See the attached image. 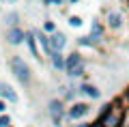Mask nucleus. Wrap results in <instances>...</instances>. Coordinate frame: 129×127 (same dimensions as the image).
<instances>
[{
  "label": "nucleus",
  "instance_id": "obj_9",
  "mask_svg": "<svg viewBox=\"0 0 129 127\" xmlns=\"http://www.w3.org/2000/svg\"><path fill=\"white\" fill-rule=\"evenodd\" d=\"M78 93L84 95V97H88V99H99V97H101V91H99L95 84H88V82H82V84H80Z\"/></svg>",
  "mask_w": 129,
  "mask_h": 127
},
{
  "label": "nucleus",
  "instance_id": "obj_12",
  "mask_svg": "<svg viewBox=\"0 0 129 127\" xmlns=\"http://www.w3.org/2000/svg\"><path fill=\"white\" fill-rule=\"evenodd\" d=\"M50 63L56 71H64V65H67V56L62 52H52L50 54Z\"/></svg>",
  "mask_w": 129,
  "mask_h": 127
},
{
  "label": "nucleus",
  "instance_id": "obj_5",
  "mask_svg": "<svg viewBox=\"0 0 129 127\" xmlns=\"http://www.w3.org/2000/svg\"><path fill=\"white\" fill-rule=\"evenodd\" d=\"M125 24V17L120 11H108L106 13V26L110 28V30H120Z\"/></svg>",
  "mask_w": 129,
  "mask_h": 127
},
{
  "label": "nucleus",
  "instance_id": "obj_15",
  "mask_svg": "<svg viewBox=\"0 0 129 127\" xmlns=\"http://www.w3.org/2000/svg\"><path fill=\"white\" fill-rule=\"evenodd\" d=\"M60 91H62V97H64L67 101L75 99V95H78V88H71V86H62Z\"/></svg>",
  "mask_w": 129,
  "mask_h": 127
},
{
  "label": "nucleus",
  "instance_id": "obj_11",
  "mask_svg": "<svg viewBox=\"0 0 129 127\" xmlns=\"http://www.w3.org/2000/svg\"><path fill=\"white\" fill-rule=\"evenodd\" d=\"M0 99H7L9 104H17L19 97H17V93L11 88V84H7V82H0Z\"/></svg>",
  "mask_w": 129,
  "mask_h": 127
},
{
  "label": "nucleus",
  "instance_id": "obj_16",
  "mask_svg": "<svg viewBox=\"0 0 129 127\" xmlns=\"http://www.w3.org/2000/svg\"><path fill=\"white\" fill-rule=\"evenodd\" d=\"M78 45L80 47H97V43L90 39V35H88V37H80V39H78Z\"/></svg>",
  "mask_w": 129,
  "mask_h": 127
},
{
  "label": "nucleus",
  "instance_id": "obj_22",
  "mask_svg": "<svg viewBox=\"0 0 129 127\" xmlns=\"http://www.w3.org/2000/svg\"><path fill=\"white\" fill-rule=\"evenodd\" d=\"M7 112V104H5V99H0V114H5Z\"/></svg>",
  "mask_w": 129,
  "mask_h": 127
},
{
  "label": "nucleus",
  "instance_id": "obj_21",
  "mask_svg": "<svg viewBox=\"0 0 129 127\" xmlns=\"http://www.w3.org/2000/svg\"><path fill=\"white\" fill-rule=\"evenodd\" d=\"M64 0H43V5H47V7H60Z\"/></svg>",
  "mask_w": 129,
  "mask_h": 127
},
{
  "label": "nucleus",
  "instance_id": "obj_19",
  "mask_svg": "<svg viewBox=\"0 0 129 127\" xmlns=\"http://www.w3.org/2000/svg\"><path fill=\"white\" fill-rule=\"evenodd\" d=\"M69 26H71V28H80V26H82V17L71 15V17H69Z\"/></svg>",
  "mask_w": 129,
  "mask_h": 127
},
{
  "label": "nucleus",
  "instance_id": "obj_8",
  "mask_svg": "<svg viewBox=\"0 0 129 127\" xmlns=\"http://www.w3.org/2000/svg\"><path fill=\"white\" fill-rule=\"evenodd\" d=\"M26 41V32L22 30V28H9L7 30V43H11V45H19V43H24Z\"/></svg>",
  "mask_w": 129,
  "mask_h": 127
},
{
  "label": "nucleus",
  "instance_id": "obj_23",
  "mask_svg": "<svg viewBox=\"0 0 129 127\" xmlns=\"http://www.w3.org/2000/svg\"><path fill=\"white\" fill-rule=\"evenodd\" d=\"M123 127H129V110H127V114H125V121H123Z\"/></svg>",
  "mask_w": 129,
  "mask_h": 127
},
{
  "label": "nucleus",
  "instance_id": "obj_2",
  "mask_svg": "<svg viewBox=\"0 0 129 127\" xmlns=\"http://www.w3.org/2000/svg\"><path fill=\"white\" fill-rule=\"evenodd\" d=\"M11 71H13V75L17 78L22 84H30L32 73H30V67L24 63V58H19V56H13V58H11Z\"/></svg>",
  "mask_w": 129,
  "mask_h": 127
},
{
  "label": "nucleus",
  "instance_id": "obj_17",
  "mask_svg": "<svg viewBox=\"0 0 129 127\" xmlns=\"http://www.w3.org/2000/svg\"><path fill=\"white\" fill-rule=\"evenodd\" d=\"M43 32H45V35H54L56 32V24L52 22V19H45V22H43Z\"/></svg>",
  "mask_w": 129,
  "mask_h": 127
},
{
  "label": "nucleus",
  "instance_id": "obj_20",
  "mask_svg": "<svg viewBox=\"0 0 129 127\" xmlns=\"http://www.w3.org/2000/svg\"><path fill=\"white\" fill-rule=\"evenodd\" d=\"M0 127H11V118H9V114H0Z\"/></svg>",
  "mask_w": 129,
  "mask_h": 127
},
{
  "label": "nucleus",
  "instance_id": "obj_27",
  "mask_svg": "<svg viewBox=\"0 0 129 127\" xmlns=\"http://www.w3.org/2000/svg\"><path fill=\"white\" fill-rule=\"evenodd\" d=\"M67 2H71V5H75V2H78V0H67Z\"/></svg>",
  "mask_w": 129,
  "mask_h": 127
},
{
  "label": "nucleus",
  "instance_id": "obj_10",
  "mask_svg": "<svg viewBox=\"0 0 129 127\" xmlns=\"http://www.w3.org/2000/svg\"><path fill=\"white\" fill-rule=\"evenodd\" d=\"M50 45H52V52H62L67 45V37L60 30H56L54 35H50Z\"/></svg>",
  "mask_w": 129,
  "mask_h": 127
},
{
  "label": "nucleus",
  "instance_id": "obj_13",
  "mask_svg": "<svg viewBox=\"0 0 129 127\" xmlns=\"http://www.w3.org/2000/svg\"><path fill=\"white\" fill-rule=\"evenodd\" d=\"M26 45H28V50H30L32 58L41 60V54H39V50H37V37H35V30L26 32Z\"/></svg>",
  "mask_w": 129,
  "mask_h": 127
},
{
  "label": "nucleus",
  "instance_id": "obj_1",
  "mask_svg": "<svg viewBox=\"0 0 129 127\" xmlns=\"http://www.w3.org/2000/svg\"><path fill=\"white\" fill-rule=\"evenodd\" d=\"M129 108H125L123 99H114L112 101V108L108 114H103L101 118H97V123L101 127H123V121H125V114H127Z\"/></svg>",
  "mask_w": 129,
  "mask_h": 127
},
{
  "label": "nucleus",
  "instance_id": "obj_28",
  "mask_svg": "<svg viewBox=\"0 0 129 127\" xmlns=\"http://www.w3.org/2000/svg\"><path fill=\"white\" fill-rule=\"evenodd\" d=\"M127 97H129V91H127Z\"/></svg>",
  "mask_w": 129,
  "mask_h": 127
},
{
  "label": "nucleus",
  "instance_id": "obj_3",
  "mask_svg": "<svg viewBox=\"0 0 129 127\" xmlns=\"http://www.w3.org/2000/svg\"><path fill=\"white\" fill-rule=\"evenodd\" d=\"M47 114H50L54 127H60V125H62V118H67L64 101L62 99H50V104H47Z\"/></svg>",
  "mask_w": 129,
  "mask_h": 127
},
{
  "label": "nucleus",
  "instance_id": "obj_29",
  "mask_svg": "<svg viewBox=\"0 0 129 127\" xmlns=\"http://www.w3.org/2000/svg\"><path fill=\"white\" fill-rule=\"evenodd\" d=\"M11 127H13V125H11Z\"/></svg>",
  "mask_w": 129,
  "mask_h": 127
},
{
  "label": "nucleus",
  "instance_id": "obj_4",
  "mask_svg": "<svg viewBox=\"0 0 129 127\" xmlns=\"http://www.w3.org/2000/svg\"><path fill=\"white\" fill-rule=\"evenodd\" d=\"M88 112H90V106H88L86 101H75V104H71V108L67 110V118H69V121H82Z\"/></svg>",
  "mask_w": 129,
  "mask_h": 127
},
{
  "label": "nucleus",
  "instance_id": "obj_30",
  "mask_svg": "<svg viewBox=\"0 0 129 127\" xmlns=\"http://www.w3.org/2000/svg\"><path fill=\"white\" fill-rule=\"evenodd\" d=\"M127 24H129V22H127Z\"/></svg>",
  "mask_w": 129,
  "mask_h": 127
},
{
  "label": "nucleus",
  "instance_id": "obj_14",
  "mask_svg": "<svg viewBox=\"0 0 129 127\" xmlns=\"http://www.w3.org/2000/svg\"><path fill=\"white\" fill-rule=\"evenodd\" d=\"M35 37H37V41L41 43L43 52H45V54L50 56V54H52V45H50V35H45L43 30H35Z\"/></svg>",
  "mask_w": 129,
  "mask_h": 127
},
{
  "label": "nucleus",
  "instance_id": "obj_25",
  "mask_svg": "<svg viewBox=\"0 0 129 127\" xmlns=\"http://www.w3.org/2000/svg\"><path fill=\"white\" fill-rule=\"evenodd\" d=\"M73 127H90V123H78V125H73Z\"/></svg>",
  "mask_w": 129,
  "mask_h": 127
},
{
  "label": "nucleus",
  "instance_id": "obj_26",
  "mask_svg": "<svg viewBox=\"0 0 129 127\" xmlns=\"http://www.w3.org/2000/svg\"><path fill=\"white\" fill-rule=\"evenodd\" d=\"M90 127H101V125H99V123L95 121V123H90Z\"/></svg>",
  "mask_w": 129,
  "mask_h": 127
},
{
  "label": "nucleus",
  "instance_id": "obj_6",
  "mask_svg": "<svg viewBox=\"0 0 129 127\" xmlns=\"http://www.w3.org/2000/svg\"><path fill=\"white\" fill-rule=\"evenodd\" d=\"M82 65H86V60H84V56L80 54V52H71V54L67 56V65H64V73H71L73 69L82 67Z\"/></svg>",
  "mask_w": 129,
  "mask_h": 127
},
{
  "label": "nucleus",
  "instance_id": "obj_24",
  "mask_svg": "<svg viewBox=\"0 0 129 127\" xmlns=\"http://www.w3.org/2000/svg\"><path fill=\"white\" fill-rule=\"evenodd\" d=\"M0 2H2V5H15L17 0H0Z\"/></svg>",
  "mask_w": 129,
  "mask_h": 127
},
{
  "label": "nucleus",
  "instance_id": "obj_18",
  "mask_svg": "<svg viewBox=\"0 0 129 127\" xmlns=\"http://www.w3.org/2000/svg\"><path fill=\"white\" fill-rule=\"evenodd\" d=\"M17 19H19V15H17V13H9V15L5 17V22H7V24H11V28H15Z\"/></svg>",
  "mask_w": 129,
  "mask_h": 127
},
{
  "label": "nucleus",
  "instance_id": "obj_7",
  "mask_svg": "<svg viewBox=\"0 0 129 127\" xmlns=\"http://www.w3.org/2000/svg\"><path fill=\"white\" fill-rule=\"evenodd\" d=\"M103 37H106V26H103L99 19H92V24H90V39L99 45V43L103 41Z\"/></svg>",
  "mask_w": 129,
  "mask_h": 127
}]
</instances>
